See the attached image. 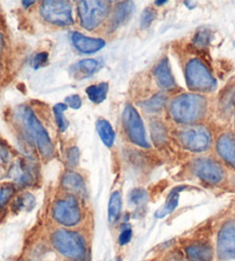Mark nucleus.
Returning a JSON list of instances; mask_svg holds the SVG:
<instances>
[{
  "instance_id": "obj_33",
  "label": "nucleus",
  "mask_w": 235,
  "mask_h": 261,
  "mask_svg": "<svg viewBox=\"0 0 235 261\" xmlns=\"http://www.w3.org/2000/svg\"><path fill=\"white\" fill-rule=\"evenodd\" d=\"M155 19H156L155 10L151 7L146 8V10L142 12V15H141V27L142 28H148V27H150V24Z\"/></svg>"
},
{
  "instance_id": "obj_9",
  "label": "nucleus",
  "mask_w": 235,
  "mask_h": 261,
  "mask_svg": "<svg viewBox=\"0 0 235 261\" xmlns=\"http://www.w3.org/2000/svg\"><path fill=\"white\" fill-rule=\"evenodd\" d=\"M124 127L128 138L135 145L141 147H149V142L144 128L143 121L136 109L130 103H127L123 113Z\"/></svg>"
},
{
  "instance_id": "obj_14",
  "label": "nucleus",
  "mask_w": 235,
  "mask_h": 261,
  "mask_svg": "<svg viewBox=\"0 0 235 261\" xmlns=\"http://www.w3.org/2000/svg\"><path fill=\"white\" fill-rule=\"evenodd\" d=\"M72 42L78 51L85 53V55H92V53L98 52L105 46V40L102 38H91L87 37L80 33L72 34Z\"/></svg>"
},
{
  "instance_id": "obj_13",
  "label": "nucleus",
  "mask_w": 235,
  "mask_h": 261,
  "mask_svg": "<svg viewBox=\"0 0 235 261\" xmlns=\"http://www.w3.org/2000/svg\"><path fill=\"white\" fill-rule=\"evenodd\" d=\"M61 187L74 197L82 198L87 196V187H85L83 177L73 170H68L62 175Z\"/></svg>"
},
{
  "instance_id": "obj_31",
  "label": "nucleus",
  "mask_w": 235,
  "mask_h": 261,
  "mask_svg": "<svg viewBox=\"0 0 235 261\" xmlns=\"http://www.w3.org/2000/svg\"><path fill=\"white\" fill-rule=\"evenodd\" d=\"M151 132H152V137H153V141L157 142V143H161L164 142L166 139V129L164 127V124L160 123V122H155L151 124Z\"/></svg>"
},
{
  "instance_id": "obj_39",
  "label": "nucleus",
  "mask_w": 235,
  "mask_h": 261,
  "mask_svg": "<svg viewBox=\"0 0 235 261\" xmlns=\"http://www.w3.org/2000/svg\"><path fill=\"white\" fill-rule=\"evenodd\" d=\"M166 0H161V2H155V5H165Z\"/></svg>"
},
{
  "instance_id": "obj_7",
  "label": "nucleus",
  "mask_w": 235,
  "mask_h": 261,
  "mask_svg": "<svg viewBox=\"0 0 235 261\" xmlns=\"http://www.w3.org/2000/svg\"><path fill=\"white\" fill-rule=\"evenodd\" d=\"M39 14L49 23L67 27L73 24L70 3L66 0H48L40 4Z\"/></svg>"
},
{
  "instance_id": "obj_30",
  "label": "nucleus",
  "mask_w": 235,
  "mask_h": 261,
  "mask_svg": "<svg viewBox=\"0 0 235 261\" xmlns=\"http://www.w3.org/2000/svg\"><path fill=\"white\" fill-rule=\"evenodd\" d=\"M76 67H78L79 70L82 71V73L90 75L98 70L99 62L95 59H83L76 64Z\"/></svg>"
},
{
  "instance_id": "obj_35",
  "label": "nucleus",
  "mask_w": 235,
  "mask_h": 261,
  "mask_svg": "<svg viewBox=\"0 0 235 261\" xmlns=\"http://www.w3.org/2000/svg\"><path fill=\"white\" fill-rule=\"evenodd\" d=\"M132 235L133 232H132V229L129 228V226L125 227L119 235V244L120 245L127 244V243H129L130 240H132Z\"/></svg>"
},
{
  "instance_id": "obj_5",
  "label": "nucleus",
  "mask_w": 235,
  "mask_h": 261,
  "mask_svg": "<svg viewBox=\"0 0 235 261\" xmlns=\"http://www.w3.org/2000/svg\"><path fill=\"white\" fill-rule=\"evenodd\" d=\"M52 218L54 221L64 227L78 226L82 220V210L78 198L68 195L54 201L52 205Z\"/></svg>"
},
{
  "instance_id": "obj_8",
  "label": "nucleus",
  "mask_w": 235,
  "mask_h": 261,
  "mask_svg": "<svg viewBox=\"0 0 235 261\" xmlns=\"http://www.w3.org/2000/svg\"><path fill=\"white\" fill-rule=\"evenodd\" d=\"M182 145L193 152L206 151L211 145V132L205 125L192 124L182 129L179 134Z\"/></svg>"
},
{
  "instance_id": "obj_17",
  "label": "nucleus",
  "mask_w": 235,
  "mask_h": 261,
  "mask_svg": "<svg viewBox=\"0 0 235 261\" xmlns=\"http://www.w3.org/2000/svg\"><path fill=\"white\" fill-rule=\"evenodd\" d=\"M186 254L191 261H214V250L205 243H194L188 245Z\"/></svg>"
},
{
  "instance_id": "obj_28",
  "label": "nucleus",
  "mask_w": 235,
  "mask_h": 261,
  "mask_svg": "<svg viewBox=\"0 0 235 261\" xmlns=\"http://www.w3.org/2000/svg\"><path fill=\"white\" fill-rule=\"evenodd\" d=\"M15 192V188L12 183H5L0 188V210L4 208L8 201L12 199L13 195Z\"/></svg>"
},
{
  "instance_id": "obj_25",
  "label": "nucleus",
  "mask_w": 235,
  "mask_h": 261,
  "mask_svg": "<svg viewBox=\"0 0 235 261\" xmlns=\"http://www.w3.org/2000/svg\"><path fill=\"white\" fill-rule=\"evenodd\" d=\"M67 110L66 103H57L56 106L53 107V114L54 118H56L57 125L60 132H65V130L68 128V121L65 118V111Z\"/></svg>"
},
{
  "instance_id": "obj_38",
  "label": "nucleus",
  "mask_w": 235,
  "mask_h": 261,
  "mask_svg": "<svg viewBox=\"0 0 235 261\" xmlns=\"http://www.w3.org/2000/svg\"><path fill=\"white\" fill-rule=\"evenodd\" d=\"M3 46H4V39H3V36H2V34H0V52H2Z\"/></svg>"
},
{
  "instance_id": "obj_4",
  "label": "nucleus",
  "mask_w": 235,
  "mask_h": 261,
  "mask_svg": "<svg viewBox=\"0 0 235 261\" xmlns=\"http://www.w3.org/2000/svg\"><path fill=\"white\" fill-rule=\"evenodd\" d=\"M188 88L198 92H210L217 88V81L202 60L191 59L184 68Z\"/></svg>"
},
{
  "instance_id": "obj_24",
  "label": "nucleus",
  "mask_w": 235,
  "mask_h": 261,
  "mask_svg": "<svg viewBox=\"0 0 235 261\" xmlns=\"http://www.w3.org/2000/svg\"><path fill=\"white\" fill-rule=\"evenodd\" d=\"M220 109L225 112L232 111L235 107V85H229L226 88L219 97Z\"/></svg>"
},
{
  "instance_id": "obj_1",
  "label": "nucleus",
  "mask_w": 235,
  "mask_h": 261,
  "mask_svg": "<svg viewBox=\"0 0 235 261\" xmlns=\"http://www.w3.org/2000/svg\"><path fill=\"white\" fill-rule=\"evenodd\" d=\"M207 100L198 93H183L171 101L169 112L178 123L192 124L198 122L206 114Z\"/></svg>"
},
{
  "instance_id": "obj_12",
  "label": "nucleus",
  "mask_w": 235,
  "mask_h": 261,
  "mask_svg": "<svg viewBox=\"0 0 235 261\" xmlns=\"http://www.w3.org/2000/svg\"><path fill=\"white\" fill-rule=\"evenodd\" d=\"M216 151L224 163L235 169V136L224 133L217 139Z\"/></svg>"
},
{
  "instance_id": "obj_18",
  "label": "nucleus",
  "mask_w": 235,
  "mask_h": 261,
  "mask_svg": "<svg viewBox=\"0 0 235 261\" xmlns=\"http://www.w3.org/2000/svg\"><path fill=\"white\" fill-rule=\"evenodd\" d=\"M134 8V3L132 2H121L115 6L112 13L111 24L113 28H118L123 22L130 15Z\"/></svg>"
},
{
  "instance_id": "obj_36",
  "label": "nucleus",
  "mask_w": 235,
  "mask_h": 261,
  "mask_svg": "<svg viewBox=\"0 0 235 261\" xmlns=\"http://www.w3.org/2000/svg\"><path fill=\"white\" fill-rule=\"evenodd\" d=\"M66 105L72 107L74 110H79L81 106H82V100H81L80 96L78 94H72V96H68L66 98Z\"/></svg>"
},
{
  "instance_id": "obj_29",
  "label": "nucleus",
  "mask_w": 235,
  "mask_h": 261,
  "mask_svg": "<svg viewBox=\"0 0 235 261\" xmlns=\"http://www.w3.org/2000/svg\"><path fill=\"white\" fill-rule=\"evenodd\" d=\"M148 192L144 189H134L132 192L129 193V201L135 206L144 205L148 200Z\"/></svg>"
},
{
  "instance_id": "obj_34",
  "label": "nucleus",
  "mask_w": 235,
  "mask_h": 261,
  "mask_svg": "<svg viewBox=\"0 0 235 261\" xmlns=\"http://www.w3.org/2000/svg\"><path fill=\"white\" fill-rule=\"evenodd\" d=\"M48 62V53L46 52H39L34 57L33 60V67L35 69H38L39 67L44 66Z\"/></svg>"
},
{
  "instance_id": "obj_16",
  "label": "nucleus",
  "mask_w": 235,
  "mask_h": 261,
  "mask_svg": "<svg viewBox=\"0 0 235 261\" xmlns=\"http://www.w3.org/2000/svg\"><path fill=\"white\" fill-rule=\"evenodd\" d=\"M10 177L19 186H30L35 181L34 170L28 164L17 161L12 166L10 170Z\"/></svg>"
},
{
  "instance_id": "obj_11",
  "label": "nucleus",
  "mask_w": 235,
  "mask_h": 261,
  "mask_svg": "<svg viewBox=\"0 0 235 261\" xmlns=\"http://www.w3.org/2000/svg\"><path fill=\"white\" fill-rule=\"evenodd\" d=\"M217 253L221 260L235 259V218L221 224L217 236Z\"/></svg>"
},
{
  "instance_id": "obj_6",
  "label": "nucleus",
  "mask_w": 235,
  "mask_h": 261,
  "mask_svg": "<svg viewBox=\"0 0 235 261\" xmlns=\"http://www.w3.org/2000/svg\"><path fill=\"white\" fill-rule=\"evenodd\" d=\"M78 11L83 28L93 30L98 28L107 17L108 12H110V3L103 2V0L80 2Z\"/></svg>"
},
{
  "instance_id": "obj_21",
  "label": "nucleus",
  "mask_w": 235,
  "mask_h": 261,
  "mask_svg": "<svg viewBox=\"0 0 235 261\" xmlns=\"http://www.w3.org/2000/svg\"><path fill=\"white\" fill-rule=\"evenodd\" d=\"M121 193L119 191H114L110 197V201H108V210H107V217L108 222L111 224L114 223L120 217L121 213Z\"/></svg>"
},
{
  "instance_id": "obj_19",
  "label": "nucleus",
  "mask_w": 235,
  "mask_h": 261,
  "mask_svg": "<svg viewBox=\"0 0 235 261\" xmlns=\"http://www.w3.org/2000/svg\"><path fill=\"white\" fill-rule=\"evenodd\" d=\"M96 128L99 137H101L102 142L104 143V145L111 147L115 141V134L111 123L105 119H99L96 123Z\"/></svg>"
},
{
  "instance_id": "obj_20",
  "label": "nucleus",
  "mask_w": 235,
  "mask_h": 261,
  "mask_svg": "<svg viewBox=\"0 0 235 261\" xmlns=\"http://www.w3.org/2000/svg\"><path fill=\"white\" fill-rule=\"evenodd\" d=\"M181 189H183V188H176L170 193V196H169V198H167L165 205L161 206L160 208L155 213V217L157 219L165 218L166 215L171 214L176 208V206H178V204H179V192L181 191Z\"/></svg>"
},
{
  "instance_id": "obj_23",
  "label": "nucleus",
  "mask_w": 235,
  "mask_h": 261,
  "mask_svg": "<svg viewBox=\"0 0 235 261\" xmlns=\"http://www.w3.org/2000/svg\"><path fill=\"white\" fill-rule=\"evenodd\" d=\"M165 102H166L165 94L157 93L151 98L147 99V100L142 101L139 103V106H141L144 111L149 112V113H157V112H159L162 107L165 106Z\"/></svg>"
},
{
  "instance_id": "obj_2",
  "label": "nucleus",
  "mask_w": 235,
  "mask_h": 261,
  "mask_svg": "<svg viewBox=\"0 0 235 261\" xmlns=\"http://www.w3.org/2000/svg\"><path fill=\"white\" fill-rule=\"evenodd\" d=\"M52 246L65 258L73 261H84L88 256L87 243L81 233L60 228L50 236Z\"/></svg>"
},
{
  "instance_id": "obj_22",
  "label": "nucleus",
  "mask_w": 235,
  "mask_h": 261,
  "mask_svg": "<svg viewBox=\"0 0 235 261\" xmlns=\"http://www.w3.org/2000/svg\"><path fill=\"white\" fill-rule=\"evenodd\" d=\"M85 92H87L89 99L92 102L101 103L106 99L108 92V84L105 82H102L99 84L90 85V87H88L87 90H85Z\"/></svg>"
},
{
  "instance_id": "obj_32",
  "label": "nucleus",
  "mask_w": 235,
  "mask_h": 261,
  "mask_svg": "<svg viewBox=\"0 0 235 261\" xmlns=\"http://www.w3.org/2000/svg\"><path fill=\"white\" fill-rule=\"evenodd\" d=\"M66 160H67V165H68L69 167H75V166H78L80 161L79 148L76 146L69 147L66 153Z\"/></svg>"
},
{
  "instance_id": "obj_37",
  "label": "nucleus",
  "mask_w": 235,
  "mask_h": 261,
  "mask_svg": "<svg viewBox=\"0 0 235 261\" xmlns=\"http://www.w3.org/2000/svg\"><path fill=\"white\" fill-rule=\"evenodd\" d=\"M35 2H22V5H25V7H29V5H34Z\"/></svg>"
},
{
  "instance_id": "obj_40",
  "label": "nucleus",
  "mask_w": 235,
  "mask_h": 261,
  "mask_svg": "<svg viewBox=\"0 0 235 261\" xmlns=\"http://www.w3.org/2000/svg\"><path fill=\"white\" fill-rule=\"evenodd\" d=\"M113 261H121V260H120V258H116V259H114Z\"/></svg>"
},
{
  "instance_id": "obj_10",
  "label": "nucleus",
  "mask_w": 235,
  "mask_h": 261,
  "mask_svg": "<svg viewBox=\"0 0 235 261\" xmlns=\"http://www.w3.org/2000/svg\"><path fill=\"white\" fill-rule=\"evenodd\" d=\"M192 170L198 178L211 186L224 181L225 170L218 161L210 158H198L192 163Z\"/></svg>"
},
{
  "instance_id": "obj_3",
  "label": "nucleus",
  "mask_w": 235,
  "mask_h": 261,
  "mask_svg": "<svg viewBox=\"0 0 235 261\" xmlns=\"http://www.w3.org/2000/svg\"><path fill=\"white\" fill-rule=\"evenodd\" d=\"M20 115L26 133L28 134L31 141L36 144L40 155L45 159L52 158L54 154L53 143L49 136L46 129L39 122V120L36 118L34 112L29 107H22Z\"/></svg>"
},
{
  "instance_id": "obj_41",
  "label": "nucleus",
  "mask_w": 235,
  "mask_h": 261,
  "mask_svg": "<svg viewBox=\"0 0 235 261\" xmlns=\"http://www.w3.org/2000/svg\"><path fill=\"white\" fill-rule=\"evenodd\" d=\"M234 124H235V121H234Z\"/></svg>"
},
{
  "instance_id": "obj_26",
  "label": "nucleus",
  "mask_w": 235,
  "mask_h": 261,
  "mask_svg": "<svg viewBox=\"0 0 235 261\" xmlns=\"http://www.w3.org/2000/svg\"><path fill=\"white\" fill-rule=\"evenodd\" d=\"M210 40H211V31L209 29L203 28L201 30H198L195 34V36H194L193 44L200 48H204L210 44Z\"/></svg>"
},
{
  "instance_id": "obj_15",
  "label": "nucleus",
  "mask_w": 235,
  "mask_h": 261,
  "mask_svg": "<svg viewBox=\"0 0 235 261\" xmlns=\"http://www.w3.org/2000/svg\"><path fill=\"white\" fill-rule=\"evenodd\" d=\"M152 73H153V76H155L157 84L159 85L161 89L171 90L175 87L174 76L172 74L170 62L166 58L158 62V64L155 66V68H153Z\"/></svg>"
},
{
  "instance_id": "obj_27",
  "label": "nucleus",
  "mask_w": 235,
  "mask_h": 261,
  "mask_svg": "<svg viewBox=\"0 0 235 261\" xmlns=\"http://www.w3.org/2000/svg\"><path fill=\"white\" fill-rule=\"evenodd\" d=\"M35 205V198L33 195H30V193H25V195H22L21 197H17L15 201H14V205H13V208H15L17 211L20 210H31Z\"/></svg>"
}]
</instances>
